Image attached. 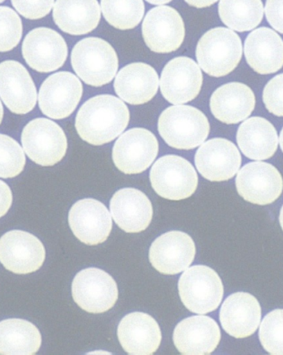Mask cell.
<instances>
[{
	"label": "cell",
	"instance_id": "cell-1",
	"mask_svg": "<svg viewBox=\"0 0 283 355\" xmlns=\"http://www.w3.org/2000/svg\"><path fill=\"white\" fill-rule=\"evenodd\" d=\"M129 119V111L124 101L112 95H100L82 105L75 125L84 141L102 146L120 137Z\"/></svg>",
	"mask_w": 283,
	"mask_h": 355
},
{
	"label": "cell",
	"instance_id": "cell-2",
	"mask_svg": "<svg viewBox=\"0 0 283 355\" xmlns=\"http://www.w3.org/2000/svg\"><path fill=\"white\" fill-rule=\"evenodd\" d=\"M158 132L169 146L176 150L195 149L210 134V123L205 114L191 105L168 107L158 119Z\"/></svg>",
	"mask_w": 283,
	"mask_h": 355
},
{
	"label": "cell",
	"instance_id": "cell-3",
	"mask_svg": "<svg viewBox=\"0 0 283 355\" xmlns=\"http://www.w3.org/2000/svg\"><path fill=\"white\" fill-rule=\"evenodd\" d=\"M71 65L87 85L102 87L111 83L119 69L117 53L108 42L99 37H86L71 52Z\"/></svg>",
	"mask_w": 283,
	"mask_h": 355
},
{
	"label": "cell",
	"instance_id": "cell-4",
	"mask_svg": "<svg viewBox=\"0 0 283 355\" xmlns=\"http://www.w3.org/2000/svg\"><path fill=\"white\" fill-rule=\"evenodd\" d=\"M243 54L241 40L226 28H215L198 42L196 56L206 73L214 78L225 77L239 65Z\"/></svg>",
	"mask_w": 283,
	"mask_h": 355
},
{
	"label": "cell",
	"instance_id": "cell-5",
	"mask_svg": "<svg viewBox=\"0 0 283 355\" xmlns=\"http://www.w3.org/2000/svg\"><path fill=\"white\" fill-rule=\"evenodd\" d=\"M179 290L185 308L200 315L217 310L223 295L221 277L212 268L202 265L185 270L180 277Z\"/></svg>",
	"mask_w": 283,
	"mask_h": 355
},
{
	"label": "cell",
	"instance_id": "cell-6",
	"mask_svg": "<svg viewBox=\"0 0 283 355\" xmlns=\"http://www.w3.org/2000/svg\"><path fill=\"white\" fill-rule=\"evenodd\" d=\"M154 191L163 198L179 201L196 192L198 175L188 160L177 155H165L155 162L150 171Z\"/></svg>",
	"mask_w": 283,
	"mask_h": 355
},
{
	"label": "cell",
	"instance_id": "cell-7",
	"mask_svg": "<svg viewBox=\"0 0 283 355\" xmlns=\"http://www.w3.org/2000/svg\"><path fill=\"white\" fill-rule=\"evenodd\" d=\"M24 150L29 159L41 166H53L64 158L67 139L61 126L46 118H37L25 126Z\"/></svg>",
	"mask_w": 283,
	"mask_h": 355
},
{
	"label": "cell",
	"instance_id": "cell-8",
	"mask_svg": "<svg viewBox=\"0 0 283 355\" xmlns=\"http://www.w3.org/2000/svg\"><path fill=\"white\" fill-rule=\"evenodd\" d=\"M74 302L84 311L101 314L115 306L119 291L113 278L99 268L78 272L71 286Z\"/></svg>",
	"mask_w": 283,
	"mask_h": 355
},
{
	"label": "cell",
	"instance_id": "cell-9",
	"mask_svg": "<svg viewBox=\"0 0 283 355\" xmlns=\"http://www.w3.org/2000/svg\"><path fill=\"white\" fill-rule=\"evenodd\" d=\"M158 150V139L149 130L130 129L113 146V163L125 175L141 174L154 163Z\"/></svg>",
	"mask_w": 283,
	"mask_h": 355
},
{
	"label": "cell",
	"instance_id": "cell-10",
	"mask_svg": "<svg viewBox=\"0 0 283 355\" xmlns=\"http://www.w3.org/2000/svg\"><path fill=\"white\" fill-rule=\"evenodd\" d=\"M83 94V86L69 71L51 75L41 86L39 104L42 113L54 120L65 119L77 109Z\"/></svg>",
	"mask_w": 283,
	"mask_h": 355
},
{
	"label": "cell",
	"instance_id": "cell-11",
	"mask_svg": "<svg viewBox=\"0 0 283 355\" xmlns=\"http://www.w3.org/2000/svg\"><path fill=\"white\" fill-rule=\"evenodd\" d=\"M45 259L44 244L29 232L12 230L0 239V263L12 273L35 272L44 265Z\"/></svg>",
	"mask_w": 283,
	"mask_h": 355
},
{
	"label": "cell",
	"instance_id": "cell-12",
	"mask_svg": "<svg viewBox=\"0 0 283 355\" xmlns=\"http://www.w3.org/2000/svg\"><path fill=\"white\" fill-rule=\"evenodd\" d=\"M142 33L145 44L157 53L175 52L185 39L183 18L174 8L168 6L154 8L143 22Z\"/></svg>",
	"mask_w": 283,
	"mask_h": 355
},
{
	"label": "cell",
	"instance_id": "cell-13",
	"mask_svg": "<svg viewBox=\"0 0 283 355\" xmlns=\"http://www.w3.org/2000/svg\"><path fill=\"white\" fill-rule=\"evenodd\" d=\"M236 189L244 200L253 205H268L280 197L283 180L280 172L272 164L252 162L238 173Z\"/></svg>",
	"mask_w": 283,
	"mask_h": 355
},
{
	"label": "cell",
	"instance_id": "cell-14",
	"mask_svg": "<svg viewBox=\"0 0 283 355\" xmlns=\"http://www.w3.org/2000/svg\"><path fill=\"white\" fill-rule=\"evenodd\" d=\"M22 52L31 69L46 73L64 65L69 49L64 39L57 32L48 28H37L25 37Z\"/></svg>",
	"mask_w": 283,
	"mask_h": 355
},
{
	"label": "cell",
	"instance_id": "cell-15",
	"mask_svg": "<svg viewBox=\"0 0 283 355\" xmlns=\"http://www.w3.org/2000/svg\"><path fill=\"white\" fill-rule=\"evenodd\" d=\"M203 83L200 67L193 59L179 57L165 66L160 88L165 99L173 105L190 103L199 95Z\"/></svg>",
	"mask_w": 283,
	"mask_h": 355
},
{
	"label": "cell",
	"instance_id": "cell-16",
	"mask_svg": "<svg viewBox=\"0 0 283 355\" xmlns=\"http://www.w3.org/2000/svg\"><path fill=\"white\" fill-rule=\"evenodd\" d=\"M196 257V245L188 234L171 231L158 236L151 245L149 261L154 268L164 275L184 272Z\"/></svg>",
	"mask_w": 283,
	"mask_h": 355
},
{
	"label": "cell",
	"instance_id": "cell-17",
	"mask_svg": "<svg viewBox=\"0 0 283 355\" xmlns=\"http://www.w3.org/2000/svg\"><path fill=\"white\" fill-rule=\"evenodd\" d=\"M69 222L74 235L89 246L105 242L113 226L107 207L94 198H84L75 202L70 210Z\"/></svg>",
	"mask_w": 283,
	"mask_h": 355
},
{
	"label": "cell",
	"instance_id": "cell-18",
	"mask_svg": "<svg viewBox=\"0 0 283 355\" xmlns=\"http://www.w3.org/2000/svg\"><path fill=\"white\" fill-rule=\"evenodd\" d=\"M242 158L238 148L226 139L214 138L203 143L195 155L197 171L212 182L227 181L237 174Z\"/></svg>",
	"mask_w": 283,
	"mask_h": 355
},
{
	"label": "cell",
	"instance_id": "cell-19",
	"mask_svg": "<svg viewBox=\"0 0 283 355\" xmlns=\"http://www.w3.org/2000/svg\"><path fill=\"white\" fill-rule=\"evenodd\" d=\"M0 97L8 110L17 115H25L35 109L36 87L21 63L12 60L0 63Z\"/></svg>",
	"mask_w": 283,
	"mask_h": 355
},
{
	"label": "cell",
	"instance_id": "cell-20",
	"mask_svg": "<svg viewBox=\"0 0 283 355\" xmlns=\"http://www.w3.org/2000/svg\"><path fill=\"white\" fill-rule=\"evenodd\" d=\"M221 339L217 321L206 315L185 319L176 325L173 343L181 354L205 355L214 352Z\"/></svg>",
	"mask_w": 283,
	"mask_h": 355
},
{
	"label": "cell",
	"instance_id": "cell-21",
	"mask_svg": "<svg viewBox=\"0 0 283 355\" xmlns=\"http://www.w3.org/2000/svg\"><path fill=\"white\" fill-rule=\"evenodd\" d=\"M117 334L122 348L129 354H154L161 345V329L154 317L146 313L133 312L125 315Z\"/></svg>",
	"mask_w": 283,
	"mask_h": 355
},
{
	"label": "cell",
	"instance_id": "cell-22",
	"mask_svg": "<svg viewBox=\"0 0 283 355\" xmlns=\"http://www.w3.org/2000/svg\"><path fill=\"white\" fill-rule=\"evenodd\" d=\"M109 208L117 225L128 234L146 230L153 219L154 209L149 198L136 189H120L113 194Z\"/></svg>",
	"mask_w": 283,
	"mask_h": 355
},
{
	"label": "cell",
	"instance_id": "cell-23",
	"mask_svg": "<svg viewBox=\"0 0 283 355\" xmlns=\"http://www.w3.org/2000/svg\"><path fill=\"white\" fill-rule=\"evenodd\" d=\"M261 306L251 294H232L223 302L219 320L223 331L236 339H244L255 334L261 321Z\"/></svg>",
	"mask_w": 283,
	"mask_h": 355
},
{
	"label": "cell",
	"instance_id": "cell-24",
	"mask_svg": "<svg viewBox=\"0 0 283 355\" xmlns=\"http://www.w3.org/2000/svg\"><path fill=\"white\" fill-rule=\"evenodd\" d=\"M255 96L250 87L230 83L219 87L210 97L213 116L223 123L238 124L251 115L255 107Z\"/></svg>",
	"mask_w": 283,
	"mask_h": 355
},
{
	"label": "cell",
	"instance_id": "cell-25",
	"mask_svg": "<svg viewBox=\"0 0 283 355\" xmlns=\"http://www.w3.org/2000/svg\"><path fill=\"white\" fill-rule=\"evenodd\" d=\"M158 86L157 71L143 62L131 63L122 67L113 83L116 94L130 105L149 103L157 94Z\"/></svg>",
	"mask_w": 283,
	"mask_h": 355
},
{
	"label": "cell",
	"instance_id": "cell-26",
	"mask_svg": "<svg viewBox=\"0 0 283 355\" xmlns=\"http://www.w3.org/2000/svg\"><path fill=\"white\" fill-rule=\"evenodd\" d=\"M244 55L256 73H275L283 67V40L271 28L255 29L245 40Z\"/></svg>",
	"mask_w": 283,
	"mask_h": 355
},
{
	"label": "cell",
	"instance_id": "cell-27",
	"mask_svg": "<svg viewBox=\"0 0 283 355\" xmlns=\"http://www.w3.org/2000/svg\"><path fill=\"white\" fill-rule=\"evenodd\" d=\"M100 7L97 0H57L53 19L62 31L71 35H84L98 26Z\"/></svg>",
	"mask_w": 283,
	"mask_h": 355
},
{
	"label": "cell",
	"instance_id": "cell-28",
	"mask_svg": "<svg viewBox=\"0 0 283 355\" xmlns=\"http://www.w3.org/2000/svg\"><path fill=\"white\" fill-rule=\"evenodd\" d=\"M237 142L248 159L264 160L272 157L278 147V135L271 122L262 117H251L240 125Z\"/></svg>",
	"mask_w": 283,
	"mask_h": 355
},
{
	"label": "cell",
	"instance_id": "cell-29",
	"mask_svg": "<svg viewBox=\"0 0 283 355\" xmlns=\"http://www.w3.org/2000/svg\"><path fill=\"white\" fill-rule=\"evenodd\" d=\"M41 345L39 329L29 321L8 319L0 322V354L33 355Z\"/></svg>",
	"mask_w": 283,
	"mask_h": 355
},
{
	"label": "cell",
	"instance_id": "cell-30",
	"mask_svg": "<svg viewBox=\"0 0 283 355\" xmlns=\"http://www.w3.org/2000/svg\"><path fill=\"white\" fill-rule=\"evenodd\" d=\"M261 0H221L219 15L232 31L247 32L259 26L264 18Z\"/></svg>",
	"mask_w": 283,
	"mask_h": 355
},
{
	"label": "cell",
	"instance_id": "cell-31",
	"mask_svg": "<svg viewBox=\"0 0 283 355\" xmlns=\"http://www.w3.org/2000/svg\"><path fill=\"white\" fill-rule=\"evenodd\" d=\"M101 10L111 26L128 31L140 24L145 7L143 0H101Z\"/></svg>",
	"mask_w": 283,
	"mask_h": 355
},
{
	"label": "cell",
	"instance_id": "cell-32",
	"mask_svg": "<svg viewBox=\"0 0 283 355\" xmlns=\"http://www.w3.org/2000/svg\"><path fill=\"white\" fill-rule=\"evenodd\" d=\"M26 164L24 149L15 139L0 134V178L11 179L23 172Z\"/></svg>",
	"mask_w": 283,
	"mask_h": 355
},
{
	"label": "cell",
	"instance_id": "cell-33",
	"mask_svg": "<svg viewBox=\"0 0 283 355\" xmlns=\"http://www.w3.org/2000/svg\"><path fill=\"white\" fill-rule=\"evenodd\" d=\"M259 340L269 354L283 355V310L268 313L262 321Z\"/></svg>",
	"mask_w": 283,
	"mask_h": 355
},
{
	"label": "cell",
	"instance_id": "cell-34",
	"mask_svg": "<svg viewBox=\"0 0 283 355\" xmlns=\"http://www.w3.org/2000/svg\"><path fill=\"white\" fill-rule=\"evenodd\" d=\"M22 35L23 24L18 14L10 8L0 7V53L14 49Z\"/></svg>",
	"mask_w": 283,
	"mask_h": 355
},
{
	"label": "cell",
	"instance_id": "cell-35",
	"mask_svg": "<svg viewBox=\"0 0 283 355\" xmlns=\"http://www.w3.org/2000/svg\"><path fill=\"white\" fill-rule=\"evenodd\" d=\"M263 101L269 112L283 117V73L270 80L266 85Z\"/></svg>",
	"mask_w": 283,
	"mask_h": 355
},
{
	"label": "cell",
	"instance_id": "cell-36",
	"mask_svg": "<svg viewBox=\"0 0 283 355\" xmlns=\"http://www.w3.org/2000/svg\"><path fill=\"white\" fill-rule=\"evenodd\" d=\"M11 2L21 15L32 20L44 18L54 4V0H11Z\"/></svg>",
	"mask_w": 283,
	"mask_h": 355
},
{
	"label": "cell",
	"instance_id": "cell-37",
	"mask_svg": "<svg viewBox=\"0 0 283 355\" xmlns=\"http://www.w3.org/2000/svg\"><path fill=\"white\" fill-rule=\"evenodd\" d=\"M265 15L269 24L278 33H283V0H267Z\"/></svg>",
	"mask_w": 283,
	"mask_h": 355
},
{
	"label": "cell",
	"instance_id": "cell-38",
	"mask_svg": "<svg viewBox=\"0 0 283 355\" xmlns=\"http://www.w3.org/2000/svg\"><path fill=\"white\" fill-rule=\"evenodd\" d=\"M12 202V194L10 186L0 180V218L10 209Z\"/></svg>",
	"mask_w": 283,
	"mask_h": 355
},
{
	"label": "cell",
	"instance_id": "cell-39",
	"mask_svg": "<svg viewBox=\"0 0 283 355\" xmlns=\"http://www.w3.org/2000/svg\"><path fill=\"white\" fill-rule=\"evenodd\" d=\"M185 1L190 6L201 8L211 6L214 3H217L218 0H185Z\"/></svg>",
	"mask_w": 283,
	"mask_h": 355
},
{
	"label": "cell",
	"instance_id": "cell-40",
	"mask_svg": "<svg viewBox=\"0 0 283 355\" xmlns=\"http://www.w3.org/2000/svg\"><path fill=\"white\" fill-rule=\"evenodd\" d=\"M146 1L155 6H163V4L170 3L172 0H146Z\"/></svg>",
	"mask_w": 283,
	"mask_h": 355
},
{
	"label": "cell",
	"instance_id": "cell-41",
	"mask_svg": "<svg viewBox=\"0 0 283 355\" xmlns=\"http://www.w3.org/2000/svg\"><path fill=\"white\" fill-rule=\"evenodd\" d=\"M3 107L1 101H0V124H1V122L3 120Z\"/></svg>",
	"mask_w": 283,
	"mask_h": 355
},
{
	"label": "cell",
	"instance_id": "cell-42",
	"mask_svg": "<svg viewBox=\"0 0 283 355\" xmlns=\"http://www.w3.org/2000/svg\"><path fill=\"white\" fill-rule=\"evenodd\" d=\"M280 222L281 227H282V230H283V206H282V208L281 212H280Z\"/></svg>",
	"mask_w": 283,
	"mask_h": 355
},
{
	"label": "cell",
	"instance_id": "cell-43",
	"mask_svg": "<svg viewBox=\"0 0 283 355\" xmlns=\"http://www.w3.org/2000/svg\"><path fill=\"white\" fill-rule=\"evenodd\" d=\"M280 146H281V149L283 152V128H282L281 134H280Z\"/></svg>",
	"mask_w": 283,
	"mask_h": 355
},
{
	"label": "cell",
	"instance_id": "cell-44",
	"mask_svg": "<svg viewBox=\"0 0 283 355\" xmlns=\"http://www.w3.org/2000/svg\"><path fill=\"white\" fill-rule=\"evenodd\" d=\"M4 0H0V3H3Z\"/></svg>",
	"mask_w": 283,
	"mask_h": 355
}]
</instances>
